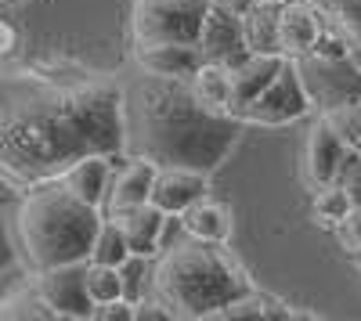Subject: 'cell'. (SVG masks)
Wrapping results in <instances>:
<instances>
[{"label":"cell","mask_w":361,"mask_h":321,"mask_svg":"<svg viewBox=\"0 0 361 321\" xmlns=\"http://www.w3.org/2000/svg\"><path fill=\"white\" fill-rule=\"evenodd\" d=\"M123 87L73 65H25L4 73L0 94V173L11 188L58 181L83 156H119Z\"/></svg>","instance_id":"1"},{"label":"cell","mask_w":361,"mask_h":321,"mask_svg":"<svg viewBox=\"0 0 361 321\" xmlns=\"http://www.w3.org/2000/svg\"><path fill=\"white\" fill-rule=\"evenodd\" d=\"M243 120L199 101L192 80L137 69L123 83V152L159 166L214 173L235 149Z\"/></svg>","instance_id":"2"},{"label":"cell","mask_w":361,"mask_h":321,"mask_svg":"<svg viewBox=\"0 0 361 321\" xmlns=\"http://www.w3.org/2000/svg\"><path fill=\"white\" fill-rule=\"evenodd\" d=\"M148 285H152V296L173 310L177 321L221 317L231 300L253 289L246 268L235 260L228 242L192 235H180L156 253Z\"/></svg>","instance_id":"3"},{"label":"cell","mask_w":361,"mask_h":321,"mask_svg":"<svg viewBox=\"0 0 361 321\" xmlns=\"http://www.w3.org/2000/svg\"><path fill=\"white\" fill-rule=\"evenodd\" d=\"M105 210L73 195L62 181H44L25 188L15 213V239L22 264L33 275H40L58 264L90 260Z\"/></svg>","instance_id":"4"},{"label":"cell","mask_w":361,"mask_h":321,"mask_svg":"<svg viewBox=\"0 0 361 321\" xmlns=\"http://www.w3.org/2000/svg\"><path fill=\"white\" fill-rule=\"evenodd\" d=\"M214 0H134L130 4V37L134 44H199L202 22Z\"/></svg>","instance_id":"5"},{"label":"cell","mask_w":361,"mask_h":321,"mask_svg":"<svg viewBox=\"0 0 361 321\" xmlns=\"http://www.w3.org/2000/svg\"><path fill=\"white\" fill-rule=\"evenodd\" d=\"M311 94L304 87V76L296 69V58H286L282 73L271 80L264 91L243 108V123L250 127H286L311 112Z\"/></svg>","instance_id":"6"},{"label":"cell","mask_w":361,"mask_h":321,"mask_svg":"<svg viewBox=\"0 0 361 321\" xmlns=\"http://www.w3.org/2000/svg\"><path fill=\"white\" fill-rule=\"evenodd\" d=\"M296 69L304 76V87L318 115L350 98H361V65L354 58H325L311 51L304 58H296Z\"/></svg>","instance_id":"7"},{"label":"cell","mask_w":361,"mask_h":321,"mask_svg":"<svg viewBox=\"0 0 361 321\" xmlns=\"http://www.w3.org/2000/svg\"><path fill=\"white\" fill-rule=\"evenodd\" d=\"M199 51L209 62H224V65H243L253 54L246 44V29H243V0H214L202 22V37Z\"/></svg>","instance_id":"8"},{"label":"cell","mask_w":361,"mask_h":321,"mask_svg":"<svg viewBox=\"0 0 361 321\" xmlns=\"http://www.w3.org/2000/svg\"><path fill=\"white\" fill-rule=\"evenodd\" d=\"M33 278H37V289L44 293L47 307L54 310V317H69V321L94 317V300L87 293V260L47 268Z\"/></svg>","instance_id":"9"},{"label":"cell","mask_w":361,"mask_h":321,"mask_svg":"<svg viewBox=\"0 0 361 321\" xmlns=\"http://www.w3.org/2000/svg\"><path fill=\"white\" fill-rule=\"evenodd\" d=\"M347 156H350V149L343 144V137L318 115V123L311 127L307 144H304V177H307V184L311 188L336 184Z\"/></svg>","instance_id":"10"},{"label":"cell","mask_w":361,"mask_h":321,"mask_svg":"<svg viewBox=\"0 0 361 321\" xmlns=\"http://www.w3.org/2000/svg\"><path fill=\"white\" fill-rule=\"evenodd\" d=\"M202 195H209V173L192 170V166H159L156 184H152V202L159 210L180 217Z\"/></svg>","instance_id":"11"},{"label":"cell","mask_w":361,"mask_h":321,"mask_svg":"<svg viewBox=\"0 0 361 321\" xmlns=\"http://www.w3.org/2000/svg\"><path fill=\"white\" fill-rule=\"evenodd\" d=\"M123 156L127 152H119V156H105V152L83 156L58 181H62L73 195H80L83 202L105 210V199H109V188H112V177H116V163H123Z\"/></svg>","instance_id":"12"},{"label":"cell","mask_w":361,"mask_h":321,"mask_svg":"<svg viewBox=\"0 0 361 321\" xmlns=\"http://www.w3.org/2000/svg\"><path fill=\"white\" fill-rule=\"evenodd\" d=\"M109 217L123 227V235H127V242H130V253H137V256H156V253L163 249L170 213L159 210L152 199L141 202V206L116 210V213H109Z\"/></svg>","instance_id":"13"},{"label":"cell","mask_w":361,"mask_h":321,"mask_svg":"<svg viewBox=\"0 0 361 321\" xmlns=\"http://www.w3.org/2000/svg\"><path fill=\"white\" fill-rule=\"evenodd\" d=\"M156 173H159V163L123 156V163H116V177H112V188L105 199V217L116 210H127V206H141V202L152 199Z\"/></svg>","instance_id":"14"},{"label":"cell","mask_w":361,"mask_h":321,"mask_svg":"<svg viewBox=\"0 0 361 321\" xmlns=\"http://www.w3.org/2000/svg\"><path fill=\"white\" fill-rule=\"evenodd\" d=\"M206 62L199 44H177V40H159V44H134V65L159 73V76H185L192 80L195 69Z\"/></svg>","instance_id":"15"},{"label":"cell","mask_w":361,"mask_h":321,"mask_svg":"<svg viewBox=\"0 0 361 321\" xmlns=\"http://www.w3.org/2000/svg\"><path fill=\"white\" fill-rule=\"evenodd\" d=\"M279 37H282V54H289V58L311 54L318 37H322V15L307 0H282Z\"/></svg>","instance_id":"16"},{"label":"cell","mask_w":361,"mask_h":321,"mask_svg":"<svg viewBox=\"0 0 361 321\" xmlns=\"http://www.w3.org/2000/svg\"><path fill=\"white\" fill-rule=\"evenodd\" d=\"M282 0H243V29L253 54H282Z\"/></svg>","instance_id":"17"},{"label":"cell","mask_w":361,"mask_h":321,"mask_svg":"<svg viewBox=\"0 0 361 321\" xmlns=\"http://www.w3.org/2000/svg\"><path fill=\"white\" fill-rule=\"evenodd\" d=\"M180 227H185V235L192 239H209V242H228L231 231H235V220H231V206L224 202L202 195L199 202L180 213Z\"/></svg>","instance_id":"18"},{"label":"cell","mask_w":361,"mask_h":321,"mask_svg":"<svg viewBox=\"0 0 361 321\" xmlns=\"http://www.w3.org/2000/svg\"><path fill=\"white\" fill-rule=\"evenodd\" d=\"M289 54H250L243 65H235V115L243 120V108L264 91V87L275 80L286 65Z\"/></svg>","instance_id":"19"},{"label":"cell","mask_w":361,"mask_h":321,"mask_svg":"<svg viewBox=\"0 0 361 321\" xmlns=\"http://www.w3.org/2000/svg\"><path fill=\"white\" fill-rule=\"evenodd\" d=\"M192 87H195V94H199L202 105L217 108V112H231L235 108V69L231 65L209 62L206 58V62L195 69V76H192Z\"/></svg>","instance_id":"20"},{"label":"cell","mask_w":361,"mask_h":321,"mask_svg":"<svg viewBox=\"0 0 361 321\" xmlns=\"http://www.w3.org/2000/svg\"><path fill=\"white\" fill-rule=\"evenodd\" d=\"M307 4L347 40V54L361 65V0H307Z\"/></svg>","instance_id":"21"},{"label":"cell","mask_w":361,"mask_h":321,"mask_svg":"<svg viewBox=\"0 0 361 321\" xmlns=\"http://www.w3.org/2000/svg\"><path fill=\"white\" fill-rule=\"evenodd\" d=\"M350 210H354V202H350V195L340 184H322L311 195V220L318 227H325V231H336L347 220Z\"/></svg>","instance_id":"22"},{"label":"cell","mask_w":361,"mask_h":321,"mask_svg":"<svg viewBox=\"0 0 361 321\" xmlns=\"http://www.w3.org/2000/svg\"><path fill=\"white\" fill-rule=\"evenodd\" d=\"M221 317H275V321H286V317H296V310H289L282 300L267 296V293H257V289H250V293H243L238 300H231Z\"/></svg>","instance_id":"23"},{"label":"cell","mask_w":361,"mask_h":321,"mask_svg":"<svg viewBox=\"0 0 361 321\" xmlns=\"http://www.w3.org/2000/svg\"><path fill=\"white\" fill-rule=\"evenodd\" d=\"M0 317L8 321H18V317H54V310L47 307L44 293L37 289V278L29 285H18L11 289V293L4 296V303H0Z\"/></svg>","instance_id":"24"},{"label":"cell","mask_w":361,"mask_h":321,"mask_svg":"<svg viewBox=\"0 0 361 321\" xmlns=\"http://www.w3.org/2000/svg\"><path fill=\"white\" fill-rule=\"evenodd\" d=\"M130 256H134V253H130V242H127V235H123V227H119L112 217H105L98 239H94V249H90V260H94V264L123 268Z\"/></svg>","instance_id":"25"},{"label":"cell","mask_w":361,"mask_h":321,"mask_svg":"<svg viewBox=\"0 0 361 321\" xmlns=\"http://www.w3.org/2000/svg\"><path fill=\"white\" fill-rule=\"evenodd\" d=\"M87 293H90V300H94V307L123 300L127 296L123 271L112 268V264H94V260H87Z\"/></svg>","instance_id":"26"},{"label":"cell","mask_w":361,"mask_h":321,"mask_svg":"<svg viewBox=\"0 0 361 321\" xmlns=\"http://www.w3.org/2000/svg\"><path fill=\"white\" fill-rule=\"evenodd\" d=\"M322 120L343 137V144L350 152H361V98H350V101H343L336 108L322 112Z\"/></svg>","instance_id":"27"},{"label":"cell","mask_w":361,"mask_h":321,"mask_svg":"<svg viewBox=\"0 0 361 321\" xmlns=\"http://www.w3.org/2000/svg\"><path fill=\"white\" fill-rule=\"evenodd\" d=\"M148 260H152V256H137V253H134L127 264L119 268V271H123V285H127V300H134V303L145 300V296H141V282L152 278V271H148Z\"/></svg>","instance_id":"28"},{"label":"cell","mask_w":361,"mask_h":321,"mask_svg":"<svg viewBox=\"0 0 361 321\" xmlns=\"http://www.w3.org/2000/svg\"><path fill=\"white\" fill-rule=\"evenodd\" d=\"M336 235V242H340V249L354 260V256H361V206H354L350 213H347V220L333 231Z\"/></svg>","instance_id":"29"},{"label":"cell","mask_w":361,"mask_h":321,"mask_svg":"<svg viewBox=\"0 0 361 321\" xmlns=\"http://www.w3.org/2000/svg\"><path fill=\"white\" fill-rule=\"evenodd\" d=\"M336 184L350 195L354 206H361V152H350V156H347V163H343V170H340Z\"/></svg>","instance_id":"30"},{"label":"cell","mask_w":361,"mask_h":321,"mask_svg":"<svg viewBox=\"0 0 361 321\" xmlns=\"http://www.w3.org/2000/svg\"><path fill=\"white\" fill-rule=\"evenodd\" d=\"M134 317H137V303L127 300V296L94 307V321H134Z\"/></svg>","instance_id":"31"},{"label":"cell","mask_w":361,"mask_h":321,"mask_svg":"<svg viewBox=\"0 0 361 321\" xmlns=\"http://www.w3.org/2000/svg\"><path fill=\"white\" fill-rule=\"evenodd\" d=\"M134 321H177V317H173V310H170L163 300L152 296V300H141V303H137V317H134Z\"/></svg>","instance_id":"32"},{"label":"cell","mask_w":361,"mask_h":321,"mask_svg":"<svg viewBox=\"0 0 361 321\" xmlns=\"http://www.w3.org/2000/svg\"><path fill=\"white\" fill-rule=\"evenodd\" d=\"M0 54H15V29L8 22H0Z\"/></svg>","instance_id":"33"},{"label":"cell","mask_w":361,"mask_h":321,"mask_svg":"<svg viewBox=\"0 0 361 321\" xmlns=\"http://www.w3.org/2000/svg\"><path fill=\"white\" fill-rule=\"evenodd\" d=\"M4 4H11V0H4Z\"/></svg>","instance_id":"34"}]
</instances>
